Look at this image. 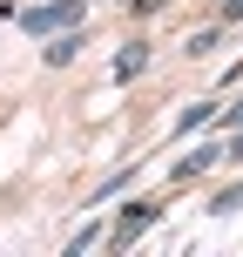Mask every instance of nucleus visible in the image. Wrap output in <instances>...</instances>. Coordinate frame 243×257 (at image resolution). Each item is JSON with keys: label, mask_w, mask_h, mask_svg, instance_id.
Masks as SVG:
<instances>
[{"label": "nucleus", "mask_w": 243, "mask_h": 257, "mask_svg": "<svg viewBox=\"0 0 243 257\" xmlns=\"http://www.w3.org/2000/svg\"><path fill=\"white\" fill-rule=\"evenodd\" d=\"M216 156H223V149H196L189 163H176V176H196V169H209V163H216Z\"/></svg>", "instance_id": "obj_4"}, {"label": "nucleus", "mask_w": 243, "mask_h": 257, "mask_svg": "<svg viewBox=\"0 0 243 257\" xmlns=\"http://www.w3.org/2000/svg\"><path fill=\"white\" fill-rule=\"evenodd\" d=\"M142 61H149V48H122V61H115V75L128 81V75H142Z\"/></svg>", "instance_id": "obj_3"}, {"label": "nucleus", "mask_w": 243, "mask_h": 257, "mask_svg": "<svg viewBox=\"0 0 243 257\" xmlns=\"http://www.w3.org/2000/svg\"><path fill=\"white\" fill-rule=\"evenodd\" d=\"M236 203H243V183H236V190H223V196H216L209 210H236Z\"/></svg>", "instance_id": "obj_5"}, {"label": "nucleus", "mask_w": 243, "mask_h": 257, "mask_svg": "<svg viewBox=\"0 0 243 257\" xmlns=\"http://www.w3.org/2000/svg\"><path fill=\"white\" fill-rule=\"evenodd\" d=\"M223 14H230V21H243V0H223Z\"/></svg>", "instance_id": "obj_6"}, {"label": "nucleus", "mask_w": 243, "mask_h": 257, "mask_svg": "<svg viewBox=\"0 0 243 257\" xmlns=\"http://www.w3.org/2000/svg\"><path fill=\"white\" fill-rule=\"evenodd\" d=\"M75 21H81V7H75V0H54V7L21 14V27H27V34H54V27H75Z\"/></svg>", "instance_id": "obj_1"}, {"label": "nucleus", "mask_w": 243, "mask_h": 257, "mask_svg": "<svg viewBox=\"0 0 243 257\" xmlns=\"http://www.w3.org/2000/svg\"><path fill=\"white\" fill-rule=\"evenodd\" d=\"M236 122H243V102H236V108H230V115H223V128H236Z\"/></svg>", "instance_id": "obj_7"}, {"label": "nucleus", "mask_w": 243, "mask_h": 257, "mask_svg": "<svg viewBox=\"0 0 243 257\" xmlns=\"http://www.w3.org/2000/svg\"><path fill=\"white\" fill-rule=\"evenodd\" d=\"M149 223H155V203H135V210H128V217L115 223V244H135V237L149 230Z\"/></svg>", "instance_id": "obj_2"}]
</instances>
